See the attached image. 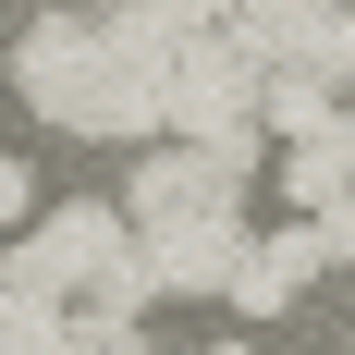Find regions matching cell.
Returning a JSON list of instances; mask_svg holds the SVG:
<instances>
[{"label":"cell","mask_w":355,"mask_h":355,"mask_svg":"<svg viewBox=\"0 0 355 355\" xmlns=\"http://www.w3.org/2000/svg\"><path fill=\"white\" fill-rule=\"evenodd\" d=\"M86 73H98V49H86V12H73V0H37L25 25H12V86H25V110L73 135V98H86Z\"/></svg>","instance_id":"cell-1"},{"label":"cell","mask_w":355,"mask_h":355,"mask_svg":"<svg viewBox=\"0 0 355 355\" xmlns=\"http://www.w3.org/2000/svg\"><path fill=\"white\" fill-rule=\"evenodd\" d=\"M135 245H147L159 306H209V294L233 282V257H245V209H184V220H159V233H135Z\"/></svg>","instance_id":"cell-2"},{"label":"cell","mask_w":355,"mask_h":355,"mask_svg":"<svg viewBox=\"0 0 355 355\" xmlns=\"http://www.w3.org/2000/svg\"><path fill=\"white\" fill-rule=\"evenodd\" d=\"M110 209L135 220V233H159V220H184V209H233V196H209V172L184 159V147H135V172H123V196Z\"/></svg>","instance_id":"cell-3"},{"label":"cell","mask_w":355,"mask_h":355,"mask_svg":"<svg viewBox=\"0 0 355 355\" xmlns=\"http://www.w3.org/2000/svg\"><path fill=\"white\" fill-rule=\"evenodd\" d=\"M73 135L86 147H159V73H86V98H73Z\"/></svg>","instance_id":"cell-4"},{"label":"cell","mask_w":355,"mask_h":355,"mask_svg":"<svg viewBox=\"0 0 355 355\" xmlns=\"http://www.w3.org/2000/svg\"><path fill=\"white\" fill-rule=\"evenodd\" d=\"M123 233H135V220L110 209V196H86V209H37V257H49V270H62V294L86 282V270H98V257L123 245Z\"/></svg>","instance_id":"cell-5"},{"label":"cell","mask_w":355,"mask_h":355,"mask_svg":"<svg viewBox=\"0 0 355 355\" xmlns=\"http://www.w3.org/2000/svg\"><path fill=\"white\" fill-rule=\"evenodd\" d=\"M282 196H294V220H319V209H343V110H331L319 135H282Z\"/></svg>","instance_id":"cell-6"},{"label":"cell","mask_w":355,"mask_h":355,"mask_svg":"<svg viewBox=\"0 0 355 355\" xmlns=\"http://www.w3.org/2000/svg\"><path fill=\"white\" fill-rule=\"evenodd\" d=\"M220 306H233V319H282V306H294V282L270 270V257H257V233H245V257H233V282H220Z\"/></svg>","instance_id":"cell-7"},{"label":"cell","mask_w":355,"mask_h":355,"mask_svg":"<svg viewBox=\"0 0 355 355\" xmlns=\"http://www.w3.org/2000/svg\"><path fill=\"white\" fill-rule=\"evenodd\" d=\"M12 220H37V172L25 159H0V233H12Z\"/></svg>","instance_id":"cell-8"}]
</instances>
